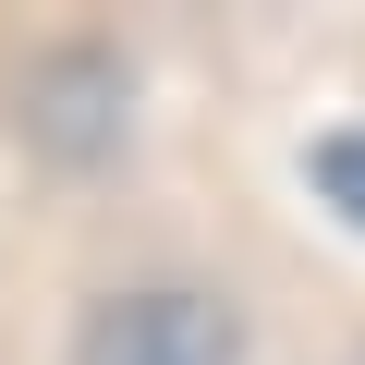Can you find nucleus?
<instances>
[{"label":"nucleus","instance_id":"nucleus-1","mask_svg":"<svg viewBox=\"0 0 365 365\" xmlns=\"http://www.w3.org/2000/svg\"><path fill=\"white\" fill-rule=\"evenodd\" d=\"M232 353H244V329L207 292H110L73 341V365H232Z\"/></svg>","mask_w":365,"mask_h":365},{"label":"nucleus","instance_id":"nucleus-2","mask_svg":"<svg viewBox=\"0 0 365 365\" xmlns=\"http://www.w3.org/2000/svg\"><path fill=\"white\" fill-rule=\"evenodd\" d=\"M304 170H317V195H329V207H341V220L365 232V134H329V146H317Z\"/></svg>","mask_w":365,"mask_h":365}]
</instances>
